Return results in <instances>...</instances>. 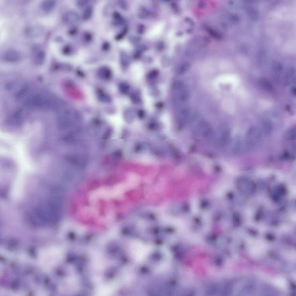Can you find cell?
<instances>
[{"instance_id":"277c9868","label":"cell","mask_w":296,"mask_h":296,"mask_svg":"<svg viewBox=\"0 0 296 296\" xmlns=\"http://www.w3.org/2000/svg\"><path fill=\"white\" fill-rule=\"evenodd\" d=\"M43 31L42 28L39 25H31L25 28L24 33L25 35L28 37L34 38L41 35Z\"/></svg>"},{"instance_id":"7a4b0ae2","label":"cell","mask_w":296,"mask_h":296,"mask_svg":"<svg viewBox=\"0 0 296 296\" xmlns=\"http://www.w3.org/2000/svg\"><path fill=\"white\" fill-rule=\"evenodd\" d=\"M25 105L29 108L59 111L64 108L65 104L64 101L56 97L39 93L30 97L25 101Z\"/></svg>"},{"instance_id":"1f68e13d","label":"cell","mask_w":296,"mask_h":296,"mask_svg":"<svg viewBox=\"0 0 296 296\" xmlns=\"http://www.w3.org/2000/svg\"><path fill=\"white\" fill-rule=\"evenodd\" d=\"M142 53L140 51H136L133 55L134 58L136 59L140 58L141 56Z\"/></svg>"},{"instance_id":"d590c367","label":"cell","mask_w":296,"mask_h":296,"mask_svg":"<svg viewBox=\"0 0 296 296\" xmlns=\"http://www.w3.org/2000/svg\"><path fill=\"white\" fill-rule=\"evenodd\" d=\"M77 30L76 29H71L70 31H69V34L70 35H73L76 32Z\"/></svg>"},{"instance_id":"603a6c76","label":"cell","mask_w":296,"mask_h":296,"mask_svg":"<svg viewBox=\"0 0 296 296\" xmlns=\"http://www.w3.org/2000/svg\"><path fill=\"white\" fill-rule=\"evenodd\" d=\"M170 63V59L169 58L166 56H164L163 57L162 60V66L164 67L168 66Z\"/></svg>"},{"instance_id":"ba28073f","label":"cell","mask_w":296,"mask_h":296,"mask_svg":"<svg viewBox=\"0 0 296 296\" xmlns=\"http://www.w3.org/2000/svg\"><path fill=\"white\" fill-rule=\"evenodd\" d=\"M31 92L30 87L25 86L21 89L16 95L15 98L18 101H21L26 99V101L31 96H29Z\"/></svg>"},{"instance_id":"30bf717a","label":"cell","mask_w":296,"mask_h":296,"mask_svg":"<svg viewBox=\"0 0 296 296\" xmlns=\"http://www.w3.org/2000/svg\"><path fill=\"white\" fill-rule=\"evenodd\" d=\"M55 5V2L53 0H45L41 3V7L44 11L50 12L54 8Z\"/></svg>"},{"instance_id":"5b68a950","label":"cell","mask_w":296,"mask_h":296,"mask_svg":"<svg viewBox=\"0 0 296 296\" xmlns=\"http://www.w3.org/2000/svg\"><path fill=\"white\" fill-rule=\"evenodd\" d=\"M62 19L65 23L71 24L77 22L79 20V17L78 14L75 12L69 11L63 14Z\"/></svg>"},{"instance_id":"e575fe53","label":"cell","mask_w":296,"mask_h":296,"mask_svg":"<svg viewBox=\"0 0 296 296\" xmlns=\"http://www.w3.org/2000/svg\"><path fill=\"white\" fill-rule=\"evenodd\" d=\"M296 91L295 87L294 86L292 87L291 89V92L293 96H295Z\"/></svg>"},{"instance_id":"d6986e66","label":"cell","mask_w":296,"mask_h":296,"mask_svg":"<svg viewBox=\"0 0 296 296\" xmlns=\"http://www.w3.org/2000/svg\"><path fill=\"white\" fill-rule=\"evenodd\" d=\"M148 47L146 45L143 44H139L136 46V51H140L142 53L148 50Z\"/></svg>"},{"instance_id":"74e56055","label":"cell","mask_w":296,"mask_h":296,"mask_svg":"<svg viewBox=\"0 0 296 296\" xmlns=\"http://www.w3.org/2000/svg\"><path fill=\"white\" fill-rule=\"evenodd\" d=\"M286 110L287 111H288V112H289L290 111H291V107H290V106H289V105H287V106H286Z\"/></svg>"},{"instance_id":"8992f818","label":"cell","mask_w":296,"mask_h":296,"mask_svg":"<svg viewBox=\"0 0 296 296\" xmlns=\"http://www.w3.org/2000/svg\"><path fill=\"white\" fill-rule=\"evenodd\" d=\"M3 58L4 60L8 62H15L20 59L21 55L18 51L11 50H8L4 53Z\"/></svg>"},{"instance_id":"44dd1931","label":"cell","mask_w":296,"mask_h":296,"mask_svg":"<svg viewBox=\"0 0 296 296\" xmlns=\"http://www.w3.org/2000/svg\"><path fill=\"white\" fill-rule=\"evenodd\" d=\"M159 72L156 69H154L148 73L147 75V77L149 79H152L155 78L158 76Z\"/></svg>"},{"instance_id":"4dcf8cb0","label":"cell","mask_w":296,"mask_h":296,"mask_svg":"<svg viewBox=\"0 0 296 296\" xmlns=\"http://www.w3.org/2000/svg\"><path fill=\"white\" fill-rule=\"evenodd\" d=\"M88 1L87 0H80L77 2V5L79 6H83L88 3Z\"/></svg>"},{"instance_id":"e0dca14e","label":"cell","mask_w":296,"mask_h":296,"mask_svg":"<svg viewBox=\"0 0 296 296\" xmlns=\"http://www.w3.org/2000/svg\"><path fill=\"white\" fill-rule=\"evenodd\" d=\"M119 88L121 93L124 94L128 92L129 89V86L127 83H122L119 85Z\"/></svg>"},{"instance_id":"8d00e7d4","label":"cell","mask_w":296,"mask_h":296,"mask_svg":"<svg viewBox=\"0 0 296 296\" xmlns=\"http://www.w3.org/2000/svg\"><path fill=\"white\" fill-rule=\"evenodd\" d=\"M157 107L158 108H162L163 106V104L162 103L159 102L157 103L156 105Z\"/></svg>"},{"instance_id":"8fae6325","label":"cell","mask_w":296,"mask_h":296,"mask_svg":"<svg viewBox=\"0 0 296 296\" xmlns=\"http://www.w3.org/2000/svg\"><path fill=\"white\" fill-rule=\"evenodd\" d=\"M260 84L262 88L269 92L274 91L273 86L269 80L265 78L261 79L260 81Z\"/></svg>"},{"instance_id":"2e32d148","label":"cell","mask_w":296,"mask_h":296,"mask_svg":"<svg viewBox=\"0 0 296 296\" xmlns=\"http://www.w3.org/2000/svg\"><path fill=\"white\" fill-rule=\"evenodd\" d=\"M149 15V12L144 8L141 9L138 13V16L140 18L144 19L147 18Z\"/></svg>"},{"instance_id":"ffe728a7","label":"cell","mask_w":296,"mask_h":296,"mask_svg":"<svg viewBox=\"0 0 296 296\" xmlns=\"http://www.w3.org/2000/svg\"><path fill=\"white\" fill-rule=\"evenodd\" d=\"M141 40V38L140 37L136 36H132L129 39L130 42L132 44H135L139 43Z\"/></svg>"},{"instance_id":"5bb4252c","label":"cell","mask_w":296,"mask_h":296,"mask_svg":"<svg viewBox=\"0 0 296 296\" xmlns=\"http://www.w3.org/2000/svg\"><path fill=\"white\" fill-rule=\"evenodd\" d=\"M130 59L129 57L124 53H121L120 56V61L121 64L122 66L126 67L129 64L130 62Z\"/></svg>"},{"instance_id":"9a60e30c","label":"cell","mask_w":296,"mask_h":296,"mask_svg":"<svg viewBox=\"0 0 296 296\" xmlns=\"http://www.w3.org/2000/svg\"><path fill=\"white\" fill-rule=\"evenodd\" d=\"M93 9L91 6H88L85 8L83 13V17L85 20L90 19L92 16Z\"/></svg>"},{"instance_id":"836d02e7","label":"cell","mask_w":296,"mask_h":296,"mask_svg":"<svg viewBox=\"0 0 296 296\" xmlns=\"http://www.w3.org/2000/svg\"><path fill=\"white\" fill-rule=\"evenodd\" d=\"M138 115L139 118H143L144 115V111L142 110H140L139 111Z\"/></svg>"},{"instance_id":"4fadbf2b","label":"cell","mask_w":296,"mask_h":296,"mask_svg":"<svg viewBox=\"0 0 296 296\" xmlns=\"http://www.w3.org/2000/svg\"><path fill=\"white\" fill-rule=\"evenodd\" d=\"M113 16L114 19L115 23L116 24L121 25L124 24L125 23V19L118 12H114L113 14Z\"/></svg>"},{"instance_id":"cb8c5ba5","label":"cell","mask_w":296,"mask_h":296,"mask_svg":"<svg viewBox=\"0 0 296 296\" xmlns=\"http://www.w3.org/2000/svg\"><path fill=\"white\" fill-rule=\"evenodd\" d=\"M128 31V28L127 27L123 29V31L122 32L117 35L116 37V39L117 40H120L122 39L126 34L127 32Z\"/></svg>"},{"instance_id":"484cf974","label":"cell","mask_w":296,"mask_h":296,"mask_svg":"<svg viewBox=\"0 0 296 296\" xmlns=\"http://www.w3.org/2000/svg\"><path fill=\"white\" fill-rule=\"evenodd\" d=\"M71 51V48L70 46L67 45L63 48L62 51L64 55H67L70 53Z\"/></svg>"},{"instance_id":"7c38bea8","label":"cell","mask_w":296,"mask_h":296,"mask_svg":"<svg viewBox=\"0 0 296 296\" xmlns=\"http://www.w3.org/2000/svg\"><path fill=\"white\" fill-rule=\"evenodd\" d=\"M97 96L98 100L102 102L108 103L110 102L111 101L110 97L103 91H98Z\"/></svg>"},{"instance_id":"4316f807","label":"cell","mask_w":296,"mask_h":296,"mask_svg":"<svg viewBox=\"0 0 296 296\" xmlns=\"http://www.w3.org/2000/svg\"><path fill=\"white\" fill-rule=\"evenodd\" d=\"M84 38L85 40L87 41H89L91 40L92 39V35L89 33H85L84 35Z\"/></svg>"},{"instance_id":"d6a6232c","label":"cell","mask_w":296,"mask_h":296,"mask_svg":"<svg viewBox=\"0 0 296 296\" xmlns=\"http://www.w3.org/2000/svg\"><path fill=\"white\" fill-rule=\"evenodd\" d=\"M145 30L144 25L143 24H140L139 26L138 31L139 33L142 34L144 32Z\"/></svg>"},{"instance_id":"9c48e42d","label":"cell","mask_w":296,"mask_h":296,"mask_svg":"<svg viewBox=\"0 0 296 296\" xmlns=\"http://www.w3.org/2000/svg\"><path fill=\"white\" fill-rule=\"evenodd\" d=\"M98 74L99 77L103 80H107L112 76V73L110 69L107 67H103L99 69Z\"/></svg>"},{"instance_id":"6da1fadb","label":"cell","mask_w":296,"mask_h":296,"mask_svg":"<svg viewBox=\"0 0 296 296\" xmlns=\"http://www.w3.org/2000/svg\"><path fill=\"white\" fill-rule=\"evenodd\" d=\"M56 198L38 208L32 214L31 219L34 224L38 225L53 224L58 219L60 205Z\"/></svg>"},{"instance_id":"ac0fdd59","label":"cell","mask_w":296,"mask_h":296,"mask_svg":"<svg viewBox=\"0 0 296 296\" xmlns=\"http://www.w3.org/2000/svg\"><path fill=\"white\" fill-rule=\"evenodd\" d=\"M124 116L125 118L128 121L132 120L133 118V114L131 110H127L124 112Z\"/></svg>"},{"instance_id":"7402d4cb","label":"cell","mask_w":296,"mask_h":296,"mask_svg":"<svg viewBox=\"0 0 296 296\" xmlns=\"http://www.w3.org/2000/svg\"><path fill=\"white\" fill-rule=\"evenodd\" d=\"M189 65L188 63H185L183 65L180 67L179 71V73L180 74H183L185 73L188 70L189 67Z\"/></svg>"},{"instance_id":"3957f363","label":"cell","mask_w":296,"mask_h":296,"mask_svg":"<svg viewBox=\"0 0 296 296\" xmlns=\"http://www.w3.org/2000/svg\"><path fill=\"white\" fill-rule=\"evenodd\" d=\"M26 113L23 109H19L16 111L9 118L8 123L11 125H20L24 121Z\"/></svg>"},{"instance_id":"d4e9b609","label":"cell","mask_w":296,"mask_h":296,"mask_svg":"<svg viewBox=\"0 0 296 296\" xmlns=\"http://www.w3.org/2000/svg\"><path fill=\"white\" fill-rule=\"evenodd\" d=\"M130 98L132 102L134 103H137L140 101V98L138 95L135 93H132L130 95Z\"/></svg>"},{"instance_id":"f1b7e54d","label":"cell","mask_w":296,"mask_h":296,"mask_svg":"<svg viewBox=\"0 0 296 296\" xmlns=\"http://www.w3.org/2000/svg\"><path fill=\"white\" fill-rule=\"evenodd\" d=\"M119 3L120 7L123 9H126L127 7V5L126 2L124 1H119Z\"/></svg>"},{"instance_id":"f546056e","label":"cell","mask_w":296,"mask_h":296,"mask_svg":"<svg viewBox=\"0 0 296 296\" xmlns=\"http://www.w3.org/2000/svg\"><path fill=\"white\" fill-rule=\"evenodd\" d=\"M110 44L108 42H105L102 45V48L103 50L104 51L108 50L110 48Z\"/></svg>"},{"instance_id":"83f0119b","label":"cell","mask_w":296,"mask_h":296,"mask_svg":"<svg viewBox=\"0 0 296 296\" xmlns=\"http://www.w3.org/2000/svg\"><path fill=\"white\" fill-rule=\"evenodd\" d=\"M165 47L164 43L163 42H160L158 44L157 48L159 51H162L164 49Z\"/></svg>"},{"instance_id":"52a82bcc","label":"cell","mask_w":296,"mask_h":296,"mask_svg":"<svg viewBox=\"0 0 296 296\" xmlns=\"http://www.w3.org/2000/svg\"><path fill=\"white\" fill-rule=\"evenodd\" d=\"M33 58L35 63L38 64L42 63L45 61V53L42 49L38 48L34 49L33 51Z\"/></svg>"}]
</instances>
